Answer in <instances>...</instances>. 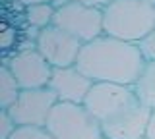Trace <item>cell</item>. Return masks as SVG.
I'll use <instances>...</instances> for the list:
<instances>
[{"label":"cell","instance_id":"cell-1","mask_svg":"<svg viewBox=\"0 0 155 139\" xmlns=\"http://www.w3.org/2000/svg\"><path fill=\"white\" fill-rule=\"evenodd\" d=\"M84 104L101 124L105 139H143L151 118L132 85L95 83Z\"/></svg>","mask_w":155,"mask_h":139},{"label":"cell","instance_id":"cell-2","mask_svg":"<svg viewBox=\"0 0 155 139\" xmlns=\"http://www.w3.org/2000/svg\"><path fill=\"white\" fill-rule=\"evenodd\" d=\"M76 66L95 83L134 85L145 66V60L138 43L101 35L84 43Z\"/></svg>","mask_w":155,"mask_h":139},{"label":"cell","instance_id":"cell-3","mask_svg":"<svg viewBox=\"0 0 155 139\" xmlns=\"http://www.w3.org/2000/svg\"><path fill=\"white\" fill-rule=\"evenodd\" d=\"M105 35L140 43L155 29V4L151 0H113L103 10Z\"/></svg>","mask_w":155,"mask_h":139},{"label":"cell","instance_id":"cell-4","mask_svg":"<svg viewBox=\"0 0 155 139\" xmlns=\"http://www.w3.org/2000/svg\"><path fill=\"white\" fill-rule=\"evenodd\" d=\"M54 139H105L101 124L85 104L58 100L47 122Z\"/></svg>","mask_w":155,"mask_h":139},{"label":"cell","instance_id":"cell-5","mask_svg":"<svg viewBox=\"0 0 155 139\" xmlns=\"http://www.w3.org/2000/svg\"><path fill=\"white\" fill-rule=\"evenodd\" d=\"M52 25L64 29L74 35L81 43H89L97 37L105 35L103 29V10L84 6L80 2H66L64 6L56 8Z\"/></svg>","mask_w":155,"mask_h":139},{"label":"cell","instance_id":"cell-6","mask_svg":"<svg viewBox=\"0 0 155 139\" xmlns=\"http://www.w3.org/2000/svg\"><path fill=\"white\" fill-rule=\"evenodd\" d=\"M56 103L58 97L51 87L21 89L18 100L8 108V112L18 126L47 128L48 116L56 106Z\"/></svg>","mask_w":155,"mask_h":139},{"label":"cell","instance_id":"cell-7","mask_svg":"<svg viewBox=\"0 0 155 139\" xmlns=\"http://www.w3.org/2000/svg\"><path fill=\"white\" fill-rule=\"evenodd\" d=\"M35 45L52 68H68V66H76L84 43L60 27L48 25L39 31Z\"/></svg>","mask_w":155,"mask_h":139},{"label":"cell","instance_id":"cell-8","mask_svg":"<svg viewBox=\"0 0 155 139\" xmlns=\"http://www.w3.org/2000/svg\"><path fill=\"white\" fill-rule=\"evenodd\" d=\"M10 68L14 77L18 79L21 89H35V87H48L52 75V66L37 49L18 50L14 56L4 60Z\"/></svg>","mask_w":155,"mask_h":139},{"label":"cell","instance_id":"cell-9","mask_svg":"<svg viewBox=\"0 0 155 139\" xmlns=\"http://www.w3.org/2000/svg\"><path fill=\"white\" fill-rule=\"evenodd\" d=\"M93 85L95 81L87 77L78 66L52 68V75H51V81H48V87L54 91L58 100L78 103V104H84V100L89 95Z\"/></svg>","mask_w":155,"mask_h":139},{"label":"cell","instance_id":"cell-10","mask_svg":"<svg viewBox=\"0 0 155 139\" xmlns=\"http://www.w3.org/2000/svg\"><path fill=\"white\" fill-rule=\"evenodd\" d=\"M132 89L145 106L155 110V62H145L142 74L132 85Z\"/></svg>","mask_w":155,"mask_h":139},{"label":"cell","instance_id":"cell-11","mask_svg":"<svg viewBox=\"0 0 155 139\" xmlns=\"http://www.w3.org/2000/svg\"><path fill=\"white\" fill-rule=\"evenodd\" d=\"M54 14H56V8H54V4H51V2L31 4V6H25V21H27L29 27L41 31V29H45V27L52 25Z\"/></svg>","mask_w":155,"mask_h":139},{"label":"cell","instance_id":"cell-12","mask_svg":"<svg viewBox=\"0 0 155 139\" xmlns=\"http://www.w3.org/2000/svg\"><path fill=\"white\" fill-rule=\"evenodd\" d=\"M19 93H21V87H19L18 79L14 77L8 66L2 64V68H0V108L8 110L18 100Z\"/></svg>","mask_w":155,"mask_h":139},{"label":"cell","instance_id":"cell-13","mask_svg":"<svg viewBox=\"0 0 155 139\" xmlns=\"http://www.w3.org/2000/svg\"><path fill=\"white\" fill-rule=\"evenodd\" d=\"M10 139H54L47 128H35V126H18L14 135Z\"/></svg>","mask_w":155,"mask_h":139},{"label":"cell","instance_id":"cell-14","mask_svg":"<svg viewBox=\"0 0 155 139\" xmlns=\"http://www.w3.org/2000/svg\"><path fill=\"white\" fill-rule=\"evenodd\" d=\"M16 129H18V124L14 122L10 112L0 108V139H10Z\"/></svg>","mask_w":155,"mask_h":139},{"label":"cell","instance_id":"cell-15","mask_svg":"<svg viewBox=\"0 0 155 139\" xmlns=\"http://www.w3.org/2000/svg\"><path fill=\"white\" fill-rule=\"evenodd\" d=\"M138 46H140V50H142L145 62H155V29L149 31L147 35L138 43Z\"/></svg>","mask_w":155,"mask_h":139},{"label":"cell","instance_id":"cell-16","mask_svg":"<svg viewBox=\"0 0 155 139\" xmlns=\"http://www.w3.org/2000/svg\"><path fill=\"white\" fill-rule=\"evenodd\" d=\"M16 41H18V33L16 29H14L12 25H4L2 27V49L4 50H10L14 45H16Z\"/></svg>","mask_w":155,"mask_h":139},{"label":"cell","instance_id":"cell-17","mask_svg":"<svg viewBox=\"0 0 155 139\" xmlns=\"http://www.w3.org/2000/svg\"><path fill=\"white\" fill-rule=\"evenodd\" d=\"M72 2H80V4H84V6L97 8V10H105L113 0H72Z\"/></svg>","mask_w":155,"mask_h":139},{"label":"cell","instance_id":"cell-18","mask_svg":"<svg viewBox=\"0 0 155 139\" xmlns=\"http://www.w3.org/2000/svg\"><path fill=\"white\" fill-rule=\"evenodd\" d=\"M145 139H155V110H151V118H149V124H147Z\"/></svg>","mask_w":155,"mask_h":139},{"label":"cell","instance_id":"cell-19","mask_svg":"<svg viewBox=\"0 0 155 139\" xmlns=\"http://www.w3.org/2000/svg\"><path fill=\"white\" fill-rule=\"evenodd\" d=\"M16 2H19L23 8H25V6H31V4H45V2H51L52 4L54 0H16Z\"/></svg>","mask_w":155,"mask_h":139},{"label":"cell","instance_id":"cell-20","mask_svg":"<svg viewBox=\"0 0 155 139\" xmlns=\"http://www.w3.org/2000/svg\"><path fill=\"white\" fill-rule=\"evenodd\" d=\"M143 139H145V137H143Z\"/></svg>","mask_w":155,"mask_h":139}]
</instances>
